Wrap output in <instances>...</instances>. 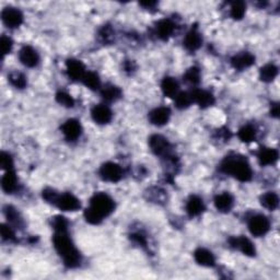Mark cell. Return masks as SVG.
<instances>
[{
    "label": "cell",
    "instance_id": "cell-27",
    "mask_svg": "<svg viewBox=\"0 0 280 280\" xmlns=\"http://www.w3.org/2000/svg\"><path fill=\"white\" fill-rule=\"evenodd\" d=\"M260 204H262V206L266 209L272 211L277 209L279 206V197L276 193L267 192L260 197Z\"/></svg>",
    "mask_w": 280,
    "mask_h": 280
},
{
    "label": "cell",
    "instance_id": "cell-4",
    "mask_svg": "<svg viewBox=\"0 0 280 280\" xmlns=\"http://www.w3.org/2000/svg\"><path fill=\"white\" fill-rule=\"evenodd\" d=\"M149 147L157 157L165 160L173 157L171 142L162 135H152L149 138Z\"/></svg>",
    "mask_w": 280,
    "mask_h": 280
},
{
    "label": "cell",
    "instance_id": "cell-22",
    "mask_svg": "<svg viewBox=\"0 0 280 280\" xmlns=\"http://www.w3.org/2000/svg\"><path fill=\"white\" fill-rule=\"evenodd\" d=\"M194 258L198 265L204 267H214L216 265L215 255L207 248H197L194 252Z\"/></svg>",
    "mask_w": 280,
    "mask_h": 280
},
{
    "label": "cell",
    "instance_id": "cell-12",
    "mask_svg": "<svg viewBox=\"0 0 280 280\" xmlns=\"http://www.w3.org/2000/svg\"><path fill=\"white\" fill-rule=\"evenodd\" d=\"M19 60L23 66L33 68L39 65L40 55L32 46L24 45L19 52Z\"/></svg>",
    "mask_w": 280,
    "mask_h": 280
},
{
    "label": "cell",
    "instance_id": "cell-2",
    "mask_svg": "<svg viewBox=\"0 0 280 280\" xmlns=\"http://www.w3.org/2000/svg\"><path fill=\"white\" fill-rule=\"evenodd\" d=\"M53 243L56 252L61 257L64 265L68 268H77L81 264V254L73 244L68 231H57L53 236Z\"/></svg>",
    "mask_w": 280,
    "mask_h": 280
},
{
    "label": "cell",
    "instance_id": "cell-36",
    "mask_svg": "<svg viewBox=\"0 0 280 280\" xmlns=\"http://www.w3.org/2000/svg\"><path fill=\"white\" fill-rule=\"evenodd\" d=\"M99 37L103 43H105V44H110V43L114 41V37H115V32L113 28L109 26V24L103 26L99 31Z\"/></svg>",
    "mask_w": 280,
    "mask_h": 280
},
{
    "label": "cell",
    "instance_id": "cell-34",
    "mask_svg": "<svg viewBox=\"0 0 280 280\" xmlns=\"http://www.w3.org/2000/svg\"><path fill=\"white\" fill-rule=\"evenodd\" d=\"M174 99H175V107L178 110L188 109L193 103L191 93H188V92H178L177 96Z\"/></svg>",
    "mask_w": 280,
    "mask_h": 280
},
{
    "label": "cell",
    "instance_id": "cell-13",
    "mask_svg": "<svg viewBox=\"0 0 280 280\" xmlns=\"http://www.w3.org/2000/svg\"><path fill=\"white\" fill-rule=\"evenodd\" d=\"M85 68L78 59H68L66 61V73L72 81H82L85 74Z\"/></svg>",
    "mask_w": 280,
    "mask_h": 280
},
{
    "label": "cell",
    "instance_id": "cell-10",
    "mask_svg": "<svg viewBox=\"0 0 280 280\" xmlns=\"http://www.w3.org/2000/svg\"><path fill=\"white\" fill-rule=\"evenodd\" d=\"M61 133L65 136L66 140L71 142L76 141L82 134V126L79 121L74 120V118H70V120H67L61 125Z\"/></svg>",
    "mask_w": 280,
    "mask_h": 280
},
{
    "label": "cell",
    "instance_id": "cell-20",
    "mask_svg": "<svg viewBox=\"0 0 280 280\" xmlns=\"http://www.w3.org/2000/svg\"><path fill=\"white\" fill-rule=\"evenodd\" d=\"M215 206L220 213H229L233 208L234 198L228 192H223L215 197Z\"/></svg>",
    "mask_w": 280,
    "mask_h": 280
},
{
    "label": "cell",
    "instance_id": "cell-25",
    "mask_svg": "<svg viewBox=\"0 0 280 280\" xmlns=\"http://www.w3.org/2000/svg\"><path fill=\"white\" fill-rule=\"evenodd\" d=\"M101 97L105 102H115L122 98V90L115 84H107L101 88Z\"/></svg>",
    "mask_w": 280,
    "mask_h": 280
},
{
    "label": "cell",
    "instance_id": "cell-7",
    "mask_svg": "<svg viewBox=\"0 0 280 280\" xmlns=\"http://www.w3.org/2000/svg\"><path fill=\"white\" fill-rule=\"evenodd\" d=\"M54 206L63 211H77L81 208V203L71 193H63V194H58Z\"/></svg>",
    "mask_w": 280,
    "mask_h": 280
},
{
    "label": "cell",
    "instance_id": "cell-41",
    "mask_svg": "<svg viewBox=\"0 0 280 280\" xmlns=\"http://www.w3.org/2000/svg\"><path fill=\"white\" fill-rule=\"evenodd\" d=\"M2 238L4 241H7V242H16L17 241L14 229L7 225L2 226Z\"/></svg>",
    "mask_w": 280,
    "mask_h": 280
},
{
    "label": "cell",
    "instance_id": "cell-40",
    "mask_svg": "<svg viewBox=\"0 0 280 280\" xmlns=\"http://www.w3.org/2000/svg\"><path fill=\"white\" fill-rule=\"evenodd\" d=\"M129 238H130V241H133L135 244L141 246L142 248H147L148 241H147V236L144 233L137 231V232L130 234Z\"/></svg>",
    "mask_w": 280,
    "mask_h": 280
},
{
    "label": "cell",
    "instance_id": "cell-35",
    "mask_svg": "<svg viewBox=\"0 0 280 280\" xmlns=\"http://www.w3.org/2000/svg\"><path fill=\"white\" fill-rule=\"evenodd\" d=\"M184 80L191 84H198L201 82V70L198 67L193 66L184 73Z\"/></svg>",
    "mask_w": 280,
    "mask_h": 280
},
{
    "label": "cell",
    "instance_id": "cell-9",
    "mask_svg": "<svg viewBox=\"0 0 280 280\" xmlns=\"http://www.w3.org/2000/svg\"><path fill=\"white\" fill-rule=\"evenodd\" d=\"M229 244L246 255V256L253 257L256 255V248H255L252 241L247 239L246 236H232L229 239Z\"/></svg>",
    "mask_w": 280,
    "mask_h": 280
},
{
    "label": "cell",
    "instance_id": "cell-3",
    "mask_svg": "<svg viewBox=\"0 0 280 280\" xmlns=\"http://www.w3.org/2000/svg\"><path fill=\"white\" fill-rule=\"evenodd\" d=\"M220 170L240 182H250L253 177L252 167L248 161L239 154L228 155L220 164Z\"/></svg>",
    "mask_w": 280,
    "mask_h": 280
},
{
    "label": "cell",
    "instance_id": "cell-21",
    "mask_svg": "<svg viewBox=\"0 0 280 280\" xmlns=\"http://www.w3.org/2000/svg\"><path fill=\"white\" fill-rule=\"evenodd\" d=\"M279 158V153L276 149L272 148H260L259 151L257 152V159L260 165H273L275 164Z\"/></svg>",
    "mask_w": 280,
    "mask_h": 280
},
{
    "label": "cell",
    "instance_id": "cell-43",
    "mask_svg": "<svg viewBox=\"0 0 280 280\" xmlns=\"http://www.w3.org/2000/svg\"><path fill=\"white\" fill-rule=\"evenodd\" d=\"M217 139L219 140H223V141H229V139L231 138V132L228 128H221L217 132L216 134Z\"/></svg>",
    "mask_w": 280,
    "mask_h": 280
},
{
    "label": "cell",
    "instance_id": "cell-19",
    "mask_svg": "<svg viewBox=\"0 0 280 280\" xmlns=\"http://www.w3.org/2000/svg\"><path fill=\"white\" fill-rule=\"evenodd\" d=\"M205 204L203 198L197 195H192L186 203V213L191 218H195L201 216L205 211Z\"/></svg>",
    "mask_w": 280,
    "mask_h": 280
},
{
    "label": "cell",
    "instance_id": "cell-31",
    "mask_svg": "<svg viewBox=\"0 0 280 280\" xmlns=\"http://www.w3.org/2000/svg\"><path fill=\"white\" fill-rule=\"evenodd\" d=\"M230 17L234 20H241L246 12V5L243 2H234L230 4Z\"/></svg>",
    "mask_w": 280,
    "mask_h": 280
},
{
    "label": "cell",
    "instance_id": "cell-1",
    "mask_svg": "<svg viewBox=\"0 0 280 280\" xmlns=\"http://www.w3.org/2000/svg\"><path fill=\"white\" fill-rule=\"evenodd\" d=\"M115 209V202L105 193H96L90 199L89 207L84 210V219L90 225H100Z\"/></svg>",
    "mask_w": 280,
    "mask_h": 280
},
{
    "label": "cell",
    "instance_id": "cell-33",
    "mask_svg": "<svg viewBox=\"0 0 280 280\" xmlns=\"http://www.w3.org/2000/svg\"><path fill=\"white\" fill-rule=\"evenodd\" d=\"M148 195V201H151L152 203L155 204H163L165 203V193L163 190H161L159 188H152L150 190H148V193H146Z\"/></svg>",
    "mask_w": 280,
    "mask_h": 280
},
{
    "label": "cell",
    "instance_id": "cell-5",
    "mask_svg": "<svg viewBox=\"0 0 280 280\" xmlns=\"http://www.w3.org/2000/svg\"><path fill=\"white\" fill-rule=\"evenodd\" d=\"M247 227L252 235L254 236H264L270 230V221L268 218L262 214L253 215L247 221Z\"/></svg>",
    "mask_w": 280,
    "mask_h": 280
},
{
    "label": "cell",
    "instance_id": "cell-42",
    "mask_svg": "<svg viewBox=\"0 0 280 280\" xmlns=\"http://www.w3.org/2000/svg\"><path fill=\"white\" fill-rule=\"evenodd\" d=\"M12 47H14V42H12V40L9 36L3 35L2 36V51H3L4 57L6 55L10 54V52L12 51Z\"/></svg>",
    "mask_w": 280,
    "mask_h": 280
},
{
    "label": "cell",
    "instance_id": "cell-26",
    "mask_svg": "<svg viewBox=\"0 0 280 280\" xmlns=\"http://www.w3.org/2000/svg\"><path fill=\"white\" fill-rule=\"evenodd\" d=\"M278 76V67L273 64H267L260 68L259 79L263 82H271Z\"/></svg>",
    "mask_w": 280,
    "mask_h": 280
},
{
    "label": "cell",
    "instance_id": "cell-14",
    "mask_svg": "<svg viewBox=\"0 0 280 280\" xmlns=\"http://www.w3.org/2000/svg\"><path fill=\"white\" fill-rule=\"evenodd\" d=\"M183 45L186 51L191 53H194L198 51L199 48L203 45V36L198 32L196 28L191 29L188 33H186L184 40H183Z\"/></svg>",
    "mask_w": 280,
    "mask_h": 280
},
{
    "label": "cell",
    "instance_id": "cell-32",
    "mask_svg": "<svg viewBox=\"0 0 280 280\" xmlns=\"http://www.w3.org/2000/svg\"><path fill=\"white\" fill-rule=\"evenodd\" d=\"M56 101L61 107L67 108V109H72L74 107V99L66 91H58L56 93Z\"/></svg>",
    "mask_w": 280,
    "mask_h": 280
},
{
    "label": "cell",
    "instance_id": "cell-44",
    "mask_svg": "<svg viewBox=\"0 0 280 280\" xmlns=\"http://www.w3.org/2000/svg\"><path fill=\"white\" fill-rule=\"evenodd\" d=\"M124 69H125V71H128V72H132L136 69V65L134 64V61L132 60H127L125 64H124Z\"/></svg>",
    "mask_w": 280,
    "mask_h": 280
},
{
    "label": "cell",
    "instance_id": "cell-37",
    "mask_svg": "<svg viewBox=\"0 0 280 280\" xmlns=\"http://www.w3.org/2000/svg\"><path fill=\"white\" fill-rule=\"evenodd\" d=\"M68 226H69V223L63 216H55L52 219V227L55 232L68 231Z\"/></svg>",
    "mask_w": 280,
    "mask_h": 280
},
{
    "label": "cell",
    "instance_id": "cell-29",
    "mask_svg": "<svg viewBox=\"0 0 280 280\" xmlns=\"http://www.w3.org/2000/svg\"><path fill=\"white\" fill-rule=\"evenodd\" d=\"M238 137L241 141L245 142V144H250V142H253L256 139V129L253 125L248 124V125L243 126L239 130Z\"/></svg>",
    "mask_w": 280,
    "mask_h": 280
},
{
    "label": "cell",
    "instance_id": "cell-8",
    "mask_svg": "<svg viewBox=\"0 0 280 280\" xmlns=\"http://www.w3.org/2000/svg\"><path fill=\"white\" fill-rule=\"evenodd\" d=\"M2 20L7 28L16 29L23 23V14L18 8L7 7L2 12Z\"/></svg>",
    "mask_w": 280,
    "mask_h": 280
},
{
    "label": "cell",
    "instance_id": "cell-16",
    "mask_svg": "<svg viewBox=\"0 0 280 280\" xmlns=\"http://www.w3.org/2000/svg\"><path fill=\"white\" fill-rule=\"evenodd\" d=\"M255 64V56L248 52H241L231 58V65L234 69L242 71Z\"/></svg>",
    "mask_w": 280,
    "mask_h": 280
},
{
    "label": "cell",
    "instance_id": "cell-28",
    "mask_svg": "<svg viewBox=\"0 0 280 280\" xmlns=\"http://www.w3.org/2000/svg\"><path fill=\"white\" fill-rule=\"evenodd\" d=\"M83 84L90 90H100L101 89V80H100L99 74L93 71H86L82 79Z\"/></svg>",
    "mask_w": 280,
    "mask_h": 280
},
{
    "label": "cell",
    "instance_id": "cell-17",
    "mask_svg": "<svg viewBox=\"0 0 280 280\" xmlns=\"http://www.w3.org/2000/svg\"><path fill=\"white\" fill-rule=\"evenodd\" d=\"M171 110L166 107H160L152 110L149 113V121L154 126H164L170 121Z\"/></svg>",
    "mask_w": 280,
    "mask_h": 280
},
{
    "label": "cell",
    "instance_id": "cell-15",
    "mask_svg": "<svg viewBox=\"0 0 280 280\" xmlns=\"http://www.w3.org/2000/svg\"><path fill=\"white\" fill-rule=\"evenodd\" d=\"M91 116L92 120L99 124V125H107V124L112 121L113 113H112V111L108 105L98 104L91 110Z\"/></svg>",
    "mask_w": 280,
    "mask_h": 280
},
{
    "label": "cell",
    "instance_id": "cell-24",
    "mask_svg": "<svg viewBox=\"0 0 280 280\" xmlns=\"http://www.w3.org/2000/svg\"><path fill=\"white\" fill-rule=\"evenodd\" d=\"M179 85L177 80L173 77H165L161 82V90L167 98H175L178 93Z\"/></svg>",
    "mask_w": 280,
    "mask_h": 280
},
{
    "label": "cell",
    "instance_id": "cell-11",
    "mask_svg": "<svg viewBox=\"0 0 280 280\" xmlns=\"http://www.w3.org/2000/svg\"><path fill=\"white\" fill-rule=\"evenodd\" d=\"M176 30V24L171 19H162L154 27V34L161 41H167Z\"/></svg>",
    "mask_w": 280,
    "mask_h": 280
},
{
    "label": "cell",
    "instance_id": "cell-46",
    "mask_svg": "<svg viewBox=\"0 0 280 280\" xmlns=\"http://www.w3.org/2000/svg\"><path fill=\"white\" fill-rule=\"evenodd\" d=\"M140 6H142V7H144L145 9H152V8H154L155 6H157V3L155 2H144V3H140Z\"/></svg>",
    "mask_w": 280,
    "mask_h": 280
},
{
    "label": "cell",
    "instance_id": "cell-18",
    "mask_svg": "<svg viewBox=\"0 0 280 280\" xmlns=\"http://www.w3.org/2000/svg\"><path fill=\"white\" fill-rule=\"evenodd\" d=\"M193 103H196L202 109H206L215 104V97L211 92L207 90L202 89H195L191 93Z\"/></svg>",
    "mask_w": 280,
    "mask_h": 280
},
{
    "label": "cell",
    "instance_id": "cell-39",
    "mask_svg": "<svg viewBox=\"0 0 280 280\" xmlns=\"http://www.w3.org/2000/svg\"><path fill=\"white\" fill-rule=\"evenodd\" d=\"M0 164H2V169L5 171L14 170V159H12L11 154L3 151L0 154Z\"/></svg>",
    "mask_w": 280,
    "mask_h": 280
},
{
    "label": "cell",
    "instance_id": "cell-6",
    "mask_svg": "<svg viewBox=\"0 0 280 280\" xmlns=\"http://www.w3.org/2000/svg\"><path fill=\"white\" fill-rule=\"evenodd\" d=\"M100 176L105 182L110 183H117L123 178V169L120 164L114 162H107L104 163L99 171Z\"/></svg>",
    "mask_w": 280,
    "mask_h": 280
},
{
    "label": "cell",
    "instance_id": "cell-38",
    "mask_svg": "<svg viewBox=\"0 0 280 280\" xmlns=\"http://www.w3.org/2000/svg\"><path fill=\"white\" fill-rule=\"evenodd\" d=\"M5 213H6V217H7L9 222L14 223V225H16V226H20L22 223V219H21L20 215H19L18 210L15 209L14 207L7 206L5 209Z\"/></svg>",
    "mask_w": 280,
    "mask_h": 280
},
{
    "label": "cell",
    "instance_id": "cell-30",
    "mask_svg": "<svg viewBox=\"0 0 280 280\" xmlns=\"http://www.w3.org/2000/svg\"><path fill=\"white\" fill-rule=\"evenodd\" d=\"M9 82L17 89H24L28 84V79L24 76V73L20 71H12L8 76Z\"/></svg>",
    "mask_w": 280,
    "mask_h": 280
},
{
    "label": "cell",
    "instance_id": "cell-45",
    "mask_svg": "<svg viewBox=\"0 0 280 280\" xmlns=\"http://www.w3.org/2000/svg\"><path fill=\"white\" fill-rule=\"evenodd\" d=\"M279 112H280L279 104L278 103H273L271 105V108H270V115L272 117H276L277 118L279 116Z\"/></svg>",
    "mask_w": 280,
    "mask_h": 280
},
{
    "label": "cell",
    "instance_id": "cell-23",
    "mask_svg": "<svg viewBox=\"0 0 280 280\" xmlns=\"http://www.w3.org/2000/svg\"><path fill=\"white\" fill-rule=\"evenodd\" d=\"M18 176L15 172V170L6 171V174L2 178V188L3 191L7 194H12L18 191Z\"/></svg>",
    "mask_w": 280,
    "mask_h": 280
}]
</instances>
